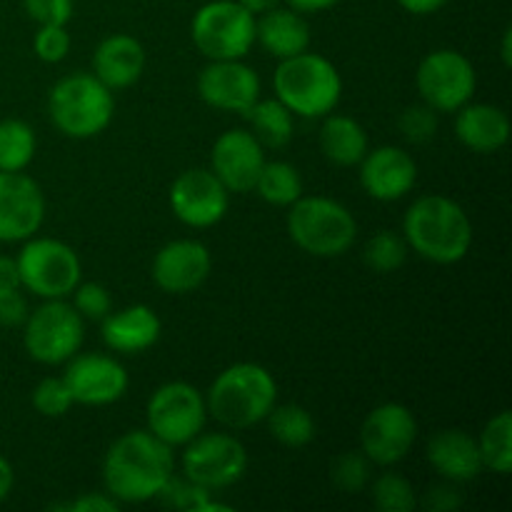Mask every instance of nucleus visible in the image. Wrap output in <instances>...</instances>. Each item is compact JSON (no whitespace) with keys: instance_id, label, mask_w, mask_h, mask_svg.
<instances>
[{"instance_id":"18","label":"nucleus","mask_w":512,"mask_h":512,"mask_svg":"<svg viewBox=\"0 0 512 512\" xmlns=\"http://www.w3.org/2000/svg\"><path fill=\"white\" fill-rule=\"evenodd\" d=\"M198 95L210 108L243 115L260 98V78L243 60H210L198 75Z\"/></svg>"},{"instance_id":"17","label":"nucleus","mask_w":512,"mask_h":512,"mask_svg":"<svg viewBox=\"0 0 512 512\" xmlns=\"http://www.w3.org/2000/svg\"><path fill=\"white\" fill-rule=\"evenodd\" d=\"M210 273H213V255L208 245L193 238L165 243L155 253L153 268H150L153 283L170 295L193 293L210 278Z\"/></svg>"},{"instance_id":"15","label":"nucleus","mask_w":512,"mask_h":512,"mask_svg":"<svg viewBox=\"0 0 512 512\" xmlns=\"http://www.w3.org/2000/svg\"><path fill=\"white\" fill-rule=\"evenodd\" d=\"M63 380L73 395V403L93 408L118 403L130 385L123 363L105 353H75L65 363Z\"/></svg>"},{"instance_id":"45","label":"nucleus","mask_w":512,"mask_h":512,"mask_svg":"<svg viewBox=\"0 0 512 512\" xmlns=\"http://www.w3.org/2000/svg\"><path fill=\"white\" fill-rule=\"evenodd\" d=\"M448 3L450 0H398L400 8L413 15H433L443 10Z\"/></svg>"},{"instance_id":"38","label":"nucleus","mask_w":512,"mask_h":512,"mask_svg":"<svg viewBox=\"0 0 512 512\" xmlns=\"http://www.w3.org/2000/svg\"><path fill=\"white\" fill-rule=\"evenodd\" d=\"M70 33L65 25H40L33 38V50L43 63H60L70 53Z\"/></svg>"},{"instance_id":"36","label":"nucleus","mask_w":512,"mask_h":512,"mask_svg":"<svg viewBox=\"0 0 512 512\" xmlns=\"http://www.w3.org/2000/svg\"><path fill=\"white\" fill-rule=\"evenodd\" d=\"M70 295H73V308L83 315V320H103L113 310L108 288L100 283H78Z\"/></svg>"},{"instance_id":"49","label":"nucleus","mask_w":512,"mask_h":512,"mask_svg":"<svg viewBox=\"0 0 512 512\" xmlns=\"http://www.w3.org/2000/svg\"><path fill=\"white\" fill-rule=\"evenodd\" d=\"M500 55H503L505 68H510V65H512V28H505L503 45H500Z\"/></svg>"},{"instance_id":"32","label":"nucleus","mask_w":512,"mask_h":512,"mask_svg":"<svg viewBox=\"0 0 512 512\" xmlns=\"http://www.w3.org/2000/svg\"><path fill=\"white\" fill-rule=\"evenodd\" d=\"M405 258H408V243H405L403 235L393 233V230L375 233L363 250V263L380 275L403 268Z\"/></svg>"},{"instance_id":"7","label":"nucleus","mask_w":512,"mask_h":512,"mask_svg":"<svg viewBox=\"0 0 512 512\" xmlns=\"http://www.w3.org/2000/svg\"><path fill=\"white\" fill-rule=\"evenodd\" d=\"M255 20L238 0H210L195 10L190 38L208 60H243L255 45Z\"/></svg>"},{"instance_id":"13","label":"nucleus","mask_w":512,"mask_h":512,"mask_svg":"<svg viewBox=\"0 0 512 512\" xmlns=\"http://www.w3.org/2000/svg\"><path fill=\"white\" fill-rule=\"evenodd\" d=\"M418 440V420L403 403H383L368 413L360 425V450L380 468L398 465L408 458Z\"/></svg>"},{"instance_id":"31","label":"nucleus","mask_w":512,"mask_h":512,"mask_svg":"<svg viewBox=\"0 0 512 512\" xmlns=\"http://www.w3.org/2000/svg\"><path fill=\"white\" fill-rule=\"evenodd\" d=\"M265 420L270 435L285 448H305L315 440V420L303 405H273Z\"/></svg>"},{"instance_id":"34","label":"nucleus","mask_w":512,"mask_h":512,"mask_svg":"<svg viewBox=\"0 0 512 512\" xmlns=\"http://www.w3.org/2000/svg\"><path fill=\"white\" fill-rule=\"evenodd\" d=\"M330 480L343 493H360L370 483V460L365 458L363 450L335 455L330 463Z\"/></svg>"},{"instance_id":"30","label":"nucleus","mask_w":512,"mask_h":512,"mask_svg":"<svg viewBox=\"0 0 512 512\" xmlns=\"http://www.w3.org/2000/svg\"><path fill=\"white\" fill-rule=\"evenodd\" d=\"M480 458H483V468L493 470L498 475H510L512 470V413L493 415L485 423L483 433L478 438Z\"/></svg>"},{"instance_id":"11","label":"nucleus","mask_w":512,"mask_h":512,"mask_svg":"<svg viewBox=\"0 0 512 512\" xmlns=\"http://www.w3.org/2000/svg\"><path fill=\"white\" fill-rule=\"evenodd\" d=\"M415 85H418L423 103L435 113H455L473 100L475 88H478V73L468 55L440 48L420 60Z\"/></svg>"},{"instance_id":"27","label":"nucleus","mask_w":512,"mask_h":512,"mask_svg":"<svg viewBox=\"0 0 512 512\" xmlns=\"http://www.w3.org/2000/svg\"><path fill=\"white\" fill-rule=\"evenodd\" d=\"M243 115L250 120V125H253L250 133L260 140L263 148H285L293 140L295 115L278 98H258L253 108L245 110Z\"/></svg>"},{"instance_id":"1","label":"nucleus","mask_w":512,"mask_h":512,"mask_svg":"<svg viewBox=\"0 0 512 512\" xmlns=\"http://www.w3.org/2000/svg\"><path fill=\"white\" fill-rule=\"evenodd\" d=\"M173 475V448L155 438L150 430H130L120 435L103 460L105 493L120 505L155 500Z\"/></svg>"},{"instance_id":"20","label":"nucleus","mask_w":512,"mask_h":512,"mask_svg":"<svg viewBox=\"0 0 512 512\" xmlns=\"http://www.w3.org/2000/svg\"><path fill=\"white\" fill-rule=\"evenodd\" d=\"M360 185L380 203L405 198L418 183V163L408 150L398 145H380L368 150L360 160Z\"/></svg>"},{"instance_id":"24","label":"nucleus","mask_w":512,"mask_h":512,"mask_svg":"<svg viewBox=\"0 0 512 512\" xmlns=\"http://www.w3.org/2000/svg\"><path fill=\"white\" fill-rule=\"evenodd\" d=\"M455 113V135L473 153H498L510 140V118L498 105L465 103Z\"/></svg>"},{"instance_id":"5","label":"nucleus","mask_w":512,"mask_h":512,"mask_svg":"<svg viewBox=\"0 0 512 512\" xmlns=\"http://www.w3.org/2000/svg\"><path fill=\"white\" fill-rule=\"evenodd\" d=\"M48 115L65 138H95L113 123V90L93 73L65 75L50 88Z\"/></svg>"},{"instance_id":"29","label":"nucleus","mask_w":512,"mask_h":512,"mask_svg":"<svg viewBox=\"0 0 512 512\" xmlns=\"http://www.w3.org/2000/svg\"><path fill=\"white\" fill-rule=\"evenodd\" d=\"M35 150H38V138L25 120H0V170L3 173H18L28 168L35 158Z\"/></svg>"},{"instance_id":"9","label":"nucleus","mask_w":512,"mask_h":512,"mask_svg":"<svg viewBox=\"0 0 512 512\" xmlns=\"http://www.w3.org/2000/svg\"><path fill=\"white\" fill-rule=\"evenodd\" d=\"M85 338V320L73 303L45 300L28 313L23 323V348L35 363L63 365L80 353Z\"/></svg>"},{"instance_id":"10","label":"nucleus","mask_w":512,"mask_h":512,"mask_svg":"<svg viewBox=\"0 0 512 512\" xmlns=\"http://www.w3.org/2000/svg\"><path fill=\"white\" fill-rule=\"evenodd\" d=\"M145 420H148L150 433L170 448L188 445L190 440L203 433L205 423H208L205 395L195 385L183 383V380L160 385L150 395Z\"/></svg>"},{"instance_id":"25","label":"nucleus","mask_w":512,"mask_h":512,"mask_svg":"<svg viewBox=\"0 0 512 512\" xmlns=\"http://www.w3.org/2000/svg\"><path fill=\"white\" fill-rule=\"evenodd\" d=\"M255 43L278 60L293 58L310 48V25L303 13L278 5L255 20Z\"/></svg>"},{"instance_id":"43","label":"nucleus","mask_w":512,"mask_h":512,"mask_svg":"<svg viewBox=\"0 0 512 512\" xmlns=\"http://www.w3.org/2000/svg\"><path fill=\"white\" fill-rule=\"evenodd\" d=\"M70 512H118L120 503L108 493H85L78 500L68 503Z\"/></svg>"},{"instance_id":"48","label":"nucleus","mask_w":512,"mask_h":512,"mask_svg":"<svg viewBox=\"0 0 512 512\" xmlns=\"http://www.w3.org/2000/svg\"><path fill=\"white\" fill-rule=\"evenodd\" d=\"M238 3L243 5L245 10H250L253 15H263V13H268V10L278 8L283 0H238Z\"/></svg>"},{"instance_id":"3","label":"nucleus","mask_w":512,"mask_h":512,"mask_svg":"<svg viewBox=\"0 0 512 512\" xmlns=\"http://www.w3.org/2000/svg\"><path fill=\"white\" fill-rule=\"evenodd\" d=\"M278 403V383L265 365L235 363L210 383L208 415L228 430H248L263 423Z\"/></svg>"},{"instance_id":"28","label":"nucleus","mask_w":512,"mask_h":512,"mask_svg":"<svg viewBox=\"0 0 512 512\" xmlns=\"http://www.w3.org/2000/svg\"><path fill=\"white\" fill-rule=\"evenodd\" d=\"M253 190L268 205L290 208L303 195V178L295 165L285 163V160H273V163L263 165Z\"/></svg>"},{"instance_id":"8","label":"nucleus","mask_w":512,"mask_h":512,"mask_svg":"<svg viewBox=\"0 0 512 512\" xmlns=\"http://www.w3.org/2000/svg\"><path fill=\"white\" fill-rule=\"evenodd\" d=\"M20 288L43 300L68 298L83 278L78 253L55 238H28L15 258Z\"/></svg>"},{"instance_id":"35","label":"nucleus","mask_w":512,"mask_h":512,"mask_svg":"<svg viewBox=\"0 0 512 512\" xmlns=\"http://www.w3.org/2000/svg\"><path fill=\"white\" fill-rule=\"evenodd\" d=\"M73 395L65 385L63 375L60 378H43L33 390V408L43 418H63L73 408Z\"/></svg>"},{"instance_id":"6","label":"nucleus","mask_w":512,"mask_h":512,"mask_svg":"<svg viewBox=\"0 0 512 512\" xmlns=\"http://www.w3.org/2000/svg\"><path fill=\"white\" fill-rule=\"evenodd\" d=\"M288 235L315 258H340L353 248L358 223L343 203L325 195H300L288 213Z\"/></svg>"},{"instance_id":"2","label":"nucleus","mask_w":512,"mask_h":512,"mask_svg":"<svg viewBox=\"0 0 512 512\" xmlns=\"http://www.w3.org/2000/svg\"><path fill=\"white\" fill-rule=\"evenodd\" d=\"M403 238L428 263L455 265L470 253L473 223L453 198L423 195L405 210Z\"/></svg>"},{"instance_id":"4","label":"nucleus","mask_w":512,"mask_h":512,"mask_svg":"<svg viewBox=\"0 0 512 512\" xmlns=\"http://www.w3.org/2000/svg\"><path fill=\"white\" fill-rule=\"evenodd\" d=\"M273 90L293 115L325 118L343 98V78L325 55L305 50L280 60L273 73Z\"/></svg>"},{"instance_id":"42","label":"nucleus","mask_w":512,"mask_h":512,"mask_svg":"<svg viewBox=\"0 0 512 512\" xmlns=\"http://www.w3.org/2000/svg\"><path fill=\"white\" fill-rule=\"evenodd\" d=\"M423 505L433 512H450L463 505V498H460L453 485H435V488L428 490Z\"/></svg>"},{"instance_id":"46","label":"nucleus","mask_w":512,"mask_h":512,"mask_svg":"<svg viewBox=\"0 0 512 512\" xmlns=\"http://www.w3.org/2000/svg\"><path fill=\"white\" fill-rule=\"evenodd\" d=\"M283 3H288V8L298 10V13L305 15V13H323V10L335 8L340 0H283Z\"/></svg>"},{"instance_id":"21","label":"nucleus","mask_w":512,"mask_h":512,"mask_svg":"<svg viewBox=\"0 0 512 512\" xmlns=\"http://www.w3.org/2000/svg\"><path fill=\"white\" fill-rule=\"evenodd\" d=\"M425 458L433 465L435 473L448 480V483H470L485 470L478 438L458 428L438 430L428 440Z\"/></svg>"},{"instance_id":"47","label":"nucleus","mask_w":512,"mask_h":512,"mask_svg":"<svg viewBox=\"0 0 512 512\" xmlns=\"http://www.w3.org/2000/svg\"><path fill=\"white\" fill-rule=\"evenodd\" d=\"M13 485H15V473H13V465H10L8 458L0 455V503L8 500V495L13 493Z\"/></svg>"},{"instance_id":"19","label":"nucleus","mask_w":512,"mask_h":512,"mask_svg":"<svg viewBox=\"0 0 512 512\" xmlns=\"http://www.w3.org/2000/svg\"><path fill=\"white\" fill-rule=\"evenodd\" d=\"M265 153L260 140L250 130L233 128L218 135L210 153V170L230 193H250L255 188Z\"/></svg>"},{"instance_id":"22","label":"nucleus","mask_w":512,"mask_h":512,"mask_svg":"<svg viewBox=\"0 0 512 512\" xmlns=\"http://www.w3.org/2000/svg\"><path fill=\"white\" fill-rule=\"evenodd\" d=\"M163 333L158 313L148 305H128L118 313H108L103 318L105 348L120 355H140L153 348Z\"/></svg>"},{"instance_id":"14","label":"nucleus","mask_w":512,"mask_h":512,"mask_svg":"<svg viewBox=\"0 0 512 512\" xmlns=\"http://www.w3.org/2000/svg\"><path fill=\"white\" fill-rule=\"evenodd\" d=\"M170 210L188 228H213L228 215L230 190L213 170L193 168L180 173L170 185Z\"/></svg>"},{"instance_id":"40","label":"nucleus","mask_w":512,"mask_h":512,"mask_svg":"<svg viewBox=\"0 0 512 512\" xmlns=\"http://www.w3.org/2000/svg\"><path fill=\"white\" fill-rule=\"evenodd\" d=\"M30 20L38 25H68L73 18V0H23Z\"/></svg>"},{"instance_id":"26","label":"nucleus","mask_w":512,"mask_h":512,"mask_svg":"<svg viewBox=\"0 0 512 512\" xmlns=\"http://www.w3.org/2000/svg\"><path fill=\"white\" fill-rule=\"evenodd\" d=\"M320 150L325 158L340 168H353L368 153V133L350 115L328 113L320 125Z\"/></svg>"},{"instance_id":"12","label":"nucleus","mask_w":512,"mask_h":512,"mask_svg":"<svg viewBox=\"0 0 512 512\" xmlns=\"http://www.w3.org/2000/svg\"><path fill=\"white\" fill-rule=\"evenodd\" d=\"M183 448V478L210 493L235 485L248 470V450L228 433H200Z\"/></svg>"},{"instance_id":"44","label":"nucleus","mask_w":512,"mask_h":512,"mask_svg":"<svg viewBox=\"0 0 512 512\" xmlns=\"http://www.w3.org/2000/svg\"><path fill=\"white\" fill-rule=\"evenodd\" d=\"M13 290H20V275L15 258L0 255V295H8Z\"/></svg>"},{"instance_id":"39","label":"nucleus","mask_w":512,"mask_h":512,"mask_svg":"<svg viewBox=\"0 0 512 512\" xmlns=\"http://www.w3.org/2000/svg\"><path fill=\"white\" fill-rule=\"evenodd\" d=\"M163 503L173 505V508L178 510H195L200 512V508L205 505V500L210 498V490L200 488V485L190 483L188 478H170L168 483H165V488L160 490L158 495Z\"/></svg>"},{"instance_id":"37","label":"nucleus","mask_w":512,"mask_h":512,"mask_svg":"<svg viewBox=\"0 0 512 512\" xmlns=\"http://www.w3.org/2000/svg\"><path fill=\"white\" fill-rule=\"evenodd\" d=\"M398 128L410 143H428L430 138H435V130H438V113L425 103L413 105V108L403 110Z\"/></svg>"},{"instance_id":"33","label":"nucleus","mask_w":512,"mask_h":512,"mask_svg":"<svg viewBox=\"0 0 512 512\" xmlns=\"http://www.w3.org/2000/svg\"><path fill=\"white\" fill-rule=\"evenodd\" d=\"M373 503L380 512H413L418 495L408 478L398 473H383L373 483Z\"/></svg>"},{"instance_id":"16","label":"nucleus","mask_w":512,"mask_h":512,"mask_svg":"<svg viewBox=\"0 0 512 512\" xmlns=\"http://www.w3.org/2000/svg\"><path fill=\"white\" fill-rule=\"evenodd\" d=\"M45 220V195L38 180L0 170V243H25Z\"/></svg>"},{"instance_id":"23","label":"nucleus","mask_w":512,"mask_h":512,"mask_svg":"<svg viewBox=\"0 0 512 512\" xmlns=\"http://www.w3.org/2000/svg\"><path fill=\"white\" fill-rule=\"evenodd\" d=\"M145 70V48L138 38L125 33L100 40L93 53V75L110 90L130 88Z\"/></svg>"},{"instance_id":"41","label":"nucleus","mask_w":512,"mask_h":512,"mask_svg":"<svg viewBox=\"0 0 512 512\" xmlns=\"http://www.w3.org/2000/svg\"><path fill=\"white\" fill-rule=\"evenodd\" d=\"M28 313V300L23 298L20 290L0 295V325H3V328H18V325L25 323Z\"/></svg>"}]
</instances>
